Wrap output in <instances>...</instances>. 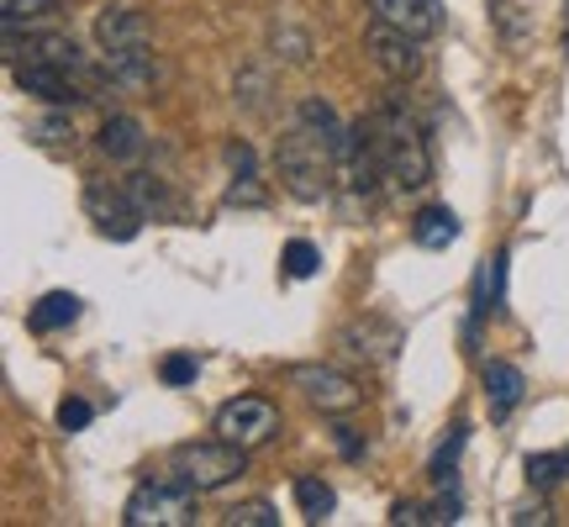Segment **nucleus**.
Listing matches in <instances>:
<instances>
[{
	"label": "nucleus",
	"mask_w": 569,
	"mask_h": 527,
	"mask_svg": "<svg viewBox=\"0 0 569 527\" xmlns=\"http://www.w3.org/2000/svg\"><path fill=\"white\" fill-rule=\"evenodd\" d=\"M365 53L375 63H380V74L386 80H417L422 74V53H417V38L411 32H401V27H390V21H369V32H365Z\"/></svg>",
	"instance_id": "11"
},
{
	"label": "nucleus",
	"mask_w": 569,
	"mask_h": 527,
	"mask_svg": "<svg viewBox=\"0 0 569 527\" xmlns=\"http://www.w3.org/2000/svg\"><path fill=\"white\" fill-rule=\"evenodd\" d=\"M348 127L338 122V111L327 101H301L296 122L284 127L280 148H274V163H280V180L296 201H322L332 180H338V148H343Z\"/></svg>",
	"instance_id": "1"
},
{
	"label": "nucleus",
	"mask_w": 569,
	"mask_h": 527,
	"mask_svg": "<svg viewBox=\"0 0 569 527\" xmlns=\"http://www.w3.org/2000/svg\"><path fill=\"white\" fill-rule=\"evenodd\" d=\"M469 444V427L453 422L448 427V438L438 448H432V465H427V475H432V486H448V475H453V465H459V454H465Z\"/></svg>",
	"instance_id": "21"
},
{
	"label": "nucleus",
	"mask_w": 569,
	"mask_h": 527,
	"mask_svg": "<svg viewBox=\"0 0 569 527\" xmlns=\"http://www.w3.org/2000/svg\"><path fill=\"white\" fill-rule=\"evenodd\" d=\"M217 438L238 448H264L280 438V406L269 401V396H232V401L217 411Z\"/></svg>",
	"instance_id": "6"
},
{
	"label": "nucleus",
	"mask_w": 569,
	"mask_h": 527,
	"mask_svg": "<svg viewBox=\"0 0 569 527\" xmlns=\"http://www.w3.org/2000/svg\"><path fill=\"white\" fill-rule=\"evenodd\" d=\"M38 138H42V142H63V138H74V132H69V122H59V117H48V122L38 127Z\"/></svg>",
	"instance_id": "33"
},
{
	"label": "nucleus",
	"mask_w": 569,
	"mask_h": 527,
	"mask_svg": "<svg viewBox=\"0 0 569 527\" xmlns=\"http://www.w3.org/2000/svg\"><path fill=\"white\" fill-rule=\"evenodd\" d=\"M127 190H132L142 217H153V222H174L180 217V201H174V190L159 175H127Z\"/></svg>",
	"instance_id": "15"
},
{
	"label": "nucleus",
	"mask_w": 569,
	"mask_h": 527,
	"mask_svg": "<svg viewBox=\"0 0 569 527\" xmlns=\"http://www.w3.org/2000/svg\"><path fill=\"white\" fill-rule=\"evenodd\" d=\"M317 269H322V253L306 243V238H296V243L284 248V275H290V280H311Z\"/></svg>",
	"instance_id": "24"
},
{
	"label": "nucleus",
	"mask_w": 569,
	"mask_h": 527,
	"mask_svg": "<svg viewBox=\"0 0 569 527\" xmlns=\"http://www.w3.org/2000/svg\"><path fill=\"white\" fill-rule=\"evenodd\" d=\"M227 527H280V511L269 501H243V507L227 511Z\"/></svg>",
	"instance_id": "25"
},
{
	"label": "nucleus",
	"mask_w": 569,
	"mask_h": 527,
	"mask_svg": "<svg viewBox=\"0 0 569 527\" xmlns=\"http://www.w3.org/2000/svg\"><path fill=\"white\" fill-rule=\"evenodd\" d=\"M369 132H375V153H380V169H386V185L396 196L407 190H422L432 180V153H427V138L417 117H411L407 96H386V101L369 111Z\"/></svg>",
	"instance_id": "2"
},
{
	"label": "nucleus",
	"mask_w": 569,
	"mask_h": 527,
	"mask_svg": "<svg viewBox=\"0 0 569 527\" xmlns=\"http://www.w3.org/2000/svg\"><path fill=\"white\" fill-rule=\"evenodd\" d=\"M565 48H569V32H565Z\"/></svg>",
	"instance_id": "35"
},
{
	"label": "nucleus",
	"mask_w": 569,
	"mask_h": 527,
	"mask_svg": "<svg viewBox=\"0 0 569 527\" xmlns=\"http://www.w3.org/2000/svg\"><path fill=\"white\" fill-rule=\"evenodd\" d=\"M507 306V253H496V259L480 269V285H475V322H486Z\"/></svg>",
	"instance_id": "18"
},
{
	"label": "nucleus",
	"mask_w": 569,
	"mask_h": 527,
	"mask_svg": "<svg viewBox=\"0 0 569 527\" xmlns=\"http://www.w3.org/2000/svg\"><path fill=\"white\" fill-rule=\"evenodd\" d=\"M338 185H343L353 201H375V196H380L386 169H380V153H375L369 122H353L343 132V148H338Z\"/></svg>",
	"instance_id": "8"
},
{
	"label": "nucleus",
	"mask_w": 569,
	"mask_h": 527,
	"mask_svg": "<svg viewBox=\"0 0 569 527\" xmlns=\"http://www.w3.org/2000/svg\"><path fill=\"white\" fill-rule=\"evenodd\" d=\"M528 523H538V527H543V523H553V517H549V507H522V511H511V527H528Z\"/></svg>",
	"instance_id": "32"
},
{
	"label": "nucleus",
	"mask_w": 569,
	"mask_h": 527,
	"mask_svg": "<svg viewBox=\"0 0 569 527\" xmlns=\"http://www.w3.org/2000/svg\"><path fill=\"white\" fill-rule=\"evenodd\" d=\"M169 475H180L184 486L206 490H227L232 480L248 475V448L227 444V438H201V444H180L169 454Z\"/></svg>",
	"instance_id": "4"
},
{
	"label": "nucleus",
	"mask_w": 569,
	"mask_h": 527,
	"mask_svg": "<svg viewBox=\"0 0 569 527\" xmlns=\"http://www.w3.org/2000/svg\"><path fill=\"white\" fill-rule=\"evenodd\" d=\"M11 80H17V90H27V96H38L42 106H69V101H90V90H84L69 69H59V63L48 59H32V53H21L17 63H11Z\"/></svg>",
	"instance_id": "12"
},
{
	"label": "nucleus",
	"mask_w": 569,
	"mask_h": 527,
	"mask_svg": "<svg viewBox=\"0 0 569 527\" xmlns=\"http://www.w3.org/2000/svg\"><path fill=\"white\" fill-rule=\"evenodd\" d=\"M427 523H459V496H438L432 507H427Z\"/></svg>",
	"instance_id": "29"
},
{
	"label": "nucleus",
	"mask_w": 569,
	"mask_h": 527,
	"mask_svg": "<svg viewBox=\"0 0 569 527\" xmlns=\"http://www.w3.org/2000/svg\"><path fill=\"white\" fill-rule=\"evenodd\" d=\"M96 42H101L111 84L142 90L153 80V38H148V21H142L138 6H106L96 17Z\"/></svg>",
	"instance_id": "3"
},
{
	"label": "nucleus",
	"mask_w": 569,
	"mask_h": 527,
	"mask_svg": "<svg viewBox=\"0 0 569 527\" xmlns=\"http://www.w3.org/2000/svg\"><path fill=\"white\" fill-rule=\"evenodd\" d=\"M290 386L301 390L317 411H327V417H343V411H359V406H365L359 380L343 375V369H332V365H296L290 369Z\"/></svg>",
	"instance_id": "9"
},
{
	"label": "nucleus",
	"mask_w": 569,
	"mask_h": 527,
	"mask_svg": "<svg viewBox=\"0 0 569 527\" xmlns=\"http://www.w3.org/2000/svg\"><path fill=\"white\" fill-rule=\"evenodd\" d=\"M390 523H401V527H422V523H427V507H417V501H401V507L390 511Z\"/></svg>",
	"instance_id": "31"
},
{
	"label": "nucleus",
	"mask_w": 569,
	"mask_h": 527,
	"mask_svg": "<svg viewBox=\"0 0 569 527\" xmlns=\"http://www.w3.org/2000/svg\"><path fill=\"white\" fill-rule=\"evenodd\" d=\"M227 163H232V175H253V148L248 142H227Z\"/></svg>",
	"instance_id": "30"
},
{
	"label": "nucleus",
	"mask_w": 569,
	"mask_h": 527,
	"mask_svg": "<svg viewBox=\"0 0 569 527\" xmlns=\"http://www.w3.org/2000/svg\"><path fill=\"white\" fill-rule=\"evenodd\" d=\"M338 448H343V459H359V454H365V444H359L353 427H338Z\"/></svg>",
	"instance_id": "34"
},
{
	"label": "nucleus",
	"mask_w": 569,
	"mask_h": 527,
	"mask_svg": "<svg viewBox=\"0 0 569 527\" xmlns=\"http://www.w3.org/2000/svg\"><path fill=\"white\" fill-rule=\"evenodd\" d=\"M90 422H96V406L80 401V396H69V401L59 406V427H63V432H80V427H90Z\"/></svg>",
	"instance_id": "28"
},
{
	"label": "nucleus",
	"mask_w": 569,
	"mask_h": 527,
	"mask_svg": "<svg viewBox=\"0 0 569 527\" xmlns=\"http://www.w3.org/2000/svg\"><path fill=\"white\" fill-rule=\"evenodd\" d=\"M528 486L553 490L559 480H569V454H528Z\"/></svg>",
	"instance_id": "23"
},
{
	"label": "nucleus",
	"mask_w": 569,
	"mask_h": 527,
	"mask_svg": "<svg viewBox=\"0 0 569 527\" xmlns=\"http://www.w3.org/2000/svg\"><path fill=\"white\" fill-rule=\"evenodd\" d=\"M196 496L201 490L184 486L180 475L174 480H142L132 496H127L122 523L127 527H196Z\"/></svg>",
	"instance_id": "5"
},
{
	"label": "nucleus",
	"mask_w": 569,
	"mask_h": 527,
	"mask_svg": "<svg viewBox=\"0 0 569 527\" xmlns=\"http://www.w3.org/2000/svg\"><path fill=\"white\" fill-rule=\"evenodd\" d=\"M522 390H528V380H522L517 365H486V396H490V411H496V417H507L511 406L522 401Z\"/></svg>",
	"instance_id": "19"
},
{
	"label": "nucleus",
	"mask_w": 569,
	"mask_h": 527,
	"mask_svg": "<svg viewBox=\"0 0 569 527\" xmlns=\"http://www.w3.org/2000/svg\"><path fill=\"white\" fill-rule=\"evenodd\" d=\"M101 153L117 163H132L142 159V148H148V138H142V122H132V117H106L101 122Z\"/></svg>",
	"instance_id": "16"
},
{
	"label": "nucleus",
	"mask_w": 569,
	"mask_h": 527,
	"mask_svg": "<svg viewBox=\"0 0 569 527\" xmlns=\"http://www.w3.org/2000/svg\"><path fill=\"white\" fill-rule=\"evenodd\" d=\"M59 11V0H0V21L6 27H38V21H48Z\"/></svg>",
	"instance_id": "22"
},
{
	"label": "nucleus",
	"mask_w": 569,
	"mask_h": 527,
	"mask_svg": "<svg viewBox=\"0 0 569 527\" xmlns=\"http://www.w3.org/2000/svg\"><path fill=\"white\" fill-rule=\"evenodd\" d=\"M411 243L417 248H448L459 243V217H453V206H422L417 217H411Z\"/></svg>",
	"instance_id": "14"
},
{
	"label": "nucleus",
	"mask_w": 569,
	"mask_h": 527,
	"mask_svg": "<svg viewBox=\"0 0 569 527\" xmlns=\"http://www.w3.org/2000/svg\"><path fill=\"white\" fill-rule=\"evenodd\" d=\"M296 507H301L306 523H327V517H332V507H338V496H332V486H327V480L301 475V480H296Z\"/></svg>",
	"instance_id": "20"
},
{
	"label": "nucleus",
	"mask_w": 569,
	"mask_h": 527,
	"mask_svg": "<svg viewBox=\"0 0 569 527\" xmlns=\"http://www.w3.org/2000/svg\"><path fill=\"white\" fill-rule=\"evenodd\" d=\"M338 348H343L348 359H365V365L386 369V365H396V354L407 348V332L396 322H386V317H353V322L338 332Z\"/></svg>",
	"instance_id": "10"
},
{
	"label": "nucleus",
	"mask_w": 569,
	"mask_h": 527,
	"mask_svg": "<svg viewBox=\"0 0 569 527\" xmlns=\"http://www.w3.org/2000/svg\"><path fill=\"white\" fill-rule=\"evenodd\" d=\"M159 375H163V386H190L201 375V365H196V354H169Z\"/></svg>",
	"instance_id": "27"
},
{
	"label": "nucleus",
	"mask_w": 569,
	"mask_h": 527,
	"mask_svg": "<svg viewBox=\"0 0 569 527\" xmlns=\"http://www.w3.org/2000/svg\"><path fill=\"white\" fill-rule=\"evenodd\" d=\"M369 11L380 21H390V27L411 32L417 42L443 32V6H438V0H369Z\"/></svg>",
	"instance_id": "13"
},
{
	"label": "nucleus",
	"mask_w": 569,
	"mask_h": 527,
	"mask_svg": "<svg viewBox=\"0 0 569 527\" xmlns=\"http://www.w3.org/2000/svg\"><path fill=\"white\" fill-rule=\"evenodd\" d=\"M84 211H90V222H96V232L101 238H117V243H132L142 232V217L138 201H132V190H127V180H90L84 185Z\"/></svg>",
	"instance_id": "7"
},
{
	"label": "nucleus",
	"mask_w": 569,
	"mask_h": 527,
	"mask_svg": "<svg viewBox=\"0 0 569 527\" xmlns=\"http://www.w3.org/2000/svg\"><path fill=\"white\" fill-rule=\"evenodd\" d=\"M227 206H264V185H259V175H232V185H227Z\"/></svg>",
	"instance_id": "26"
},
{
	"label": "nucleus",
	"mask_w": 569,
	"mask_h": 527,
	"mask_svg": "<svg viewBox=\"0 0 569 527\" xmlns=\"http://www.w3.org/2000/svg\"><path fill=\"white\" fill-rule=\"evenodd\" d=\"M80 322V296L74 290H48L32 311H27V327L32 332H59V327H74Z\"/></svg>",
	"instance_id": "17"
}]
</instances>
